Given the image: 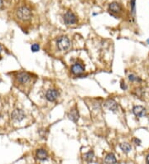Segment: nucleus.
Returning a JSON list of instances; mask_svg holds the SVG:
<instances>
[{"instance_id":"nucleus-22","label":"nucleus","mask_w":149,"mask_h":164,"mask_svg":"<svg viewBox=\"0 0 149 164\" xmlns=\"http://www.w3.org/2000/svg\"><path fill=\"white\" fill-rule=\"evenodd\" d=\"M146 162H147V163L149 164V154L147 156V157H146Z\"/></svg>"},{"instance_id":"nucleus-15","label":"nucleus","mask_w":149,"mask_h":164,"mask_svg":"<svg viewBox=\"0 0 149 164\" xmlns=\"http://www.w3.org/2000/svg\"><path fill=\"white\" fill-rule=\"evenodd\" d=\"M94 157H95V154H94V152L93 151H90L87 153L84 154V160L88 163H91L93 159H94Z\"/></svg>"},{"instance_id":"nucleus-11","label":"nucleus","mask_w":149,"mask_h":164,"mask_svg":"<svg viewBox=\"0 0 149 164\" xmlns=\"http://www.w3.org/2000/svg\"><path fill=\"white\" fill-rule=\"evenodd\" d=\"M68 117H69V118L70 120H72L73 122L76 123L77 121H78L80 115H79V112H78V110H77L76 106H75L72 110H70V111L69 112V114H68Z\"/></svg>"},{"instance_id":"nucleus-8","label":"nucleus","mask_w":149,"mask_h":164,"mask_svg":"<svg viewBox=\"0 0 149 164\" xmlns=\"http://www.w3.org/2000/svg\"><path fill=\"white\" fill-rule=\"evenodd\" d=\"M109 12L110 13H120L122 12L121 5L117 2H113L109 4Z\"/></svg>"},{"instance_id":"nucleus-10","label":"nucleus","mask_w":149,"mask_h":164,"mask_svg":"<svg viewBox=\"0 0 149 164\" xmlns=\"http://www.w3.org/2000/svg\"><path fill=\"white\" fill-rule=\"evenodd\" d=\"M133 113H134L135 116H137L138 118H142L145 115L146 110L144 107L141 106V105H138V106H134L133 108Z\"/></svg>"},{"instance_id":"nucleus-9","label":"nucleus","mask_w":149,"mask_h":164,"mask_svg":"<svg viewBox=\"0 0 149 164\" xmlns=\"http://www.w3.org/2000/svg\"><path fill=\"white\" fill-rule=\"evenodd\" d=\"M104 106L106 107L109 110L113 111V112L118 110V104L114 99H107L104 103Z\"/></svg>"},{"instance_id":"nucleus-21","label":"nucleus","mask_w":149,"mask_h":164,"mask_svg":"<svg viewBox=\"0 0 149 164\" xmlns=\"http://www.w3.org/2000/svg\"><path fill=\"white\" fill-rule=\"evenodd\" d=\"M4 6V0H0V8H3Z\"/></svg>"},{"instance_id":"nucleus-7","label":"nucleus","mask_w":149,"mask_h":164,"mask_svg":"<svg viewBox=\"0 0 149 164\" xmlns=\"http://www.w3.org/2000/svg\"><path fill=\"white\" fill-rule=\"evenodd\" d=\"M71 72L74 75H80L84 72V66L80 62H76L71 66Z\"/></svg>"},{"instance_id":"nucleus-14","label":"nucleus","mask_w":149,"mask_h":164,"mask_svg":"<svg viewBox=\"0 0 149 164\" xmlns=\"http://www.w3.org/2000/svg\"><path fill=\"white\" fill-rule=\"evenodd\" d=\"M119 147H120V149H121L123 152L125 153H129L130 151L132 150V146L128 143H122L119 144Z\"/></svg>"},{"instance_id":"nucleus-16","label":"nucleus","mask_w":149,"mask_h":164,"mask_svg":"<svg viewBox=\"0 0 149 164\" xmlns=\"http://www.w3.org/2000/svg\"><path fill=\"white\" fill-rule=\"evenodd\" d=\"M130 8H131V13L134 15L136 12V0H130Z\"/></svg>"},{"instance_id":"nucleus-18","label":"nucleus","mask_w":149,"mask_h":164,"mask_svg":"<svg viewBox=\"0 0 149 164\" xmlns=\"http://www.w3.org/2000/svg\"><path fill=\"white\" fill-rule=\"evenodd\" d=\"M39 49H40V46H39L38 44H37V43L32 44V46H31V50H32L33 52H37V51H38Z\"/></svg>"},{"instance_id":"nucleus-1","label":"nucleus","mask_w":149,"mask_h":164,"mask_svg":"<svg viewBox=\"0 0 149 164\" xmlns=\"http://www.w3.org/2000/svg\"><path fill=\"white\" fill-rule=\"evenodd\" d=\"M36 77H33L32 74L24 71L12 73L13 83L17 87L21 89L23 91L27 90V88H30L31 85L34 82L33 80Z\"/></svg>"},{"instance_id":"nucleus-4","label":"nucleus","mask_w":149,"mask_h":164,"mask_svg":"<svg viewBox=\"0 0 149 164\" xmlns=\"http://www.w3.org/2000/svg\"><path fill=\"white\" fill-rule=\"evenodd\" d=\"M63 20L65 25H74L78 22L76 15L71 11H67L65 14L63 15Z\"/></svg>"},{"instance_id":"nucleus-23","label":"nucleus","mask_w":149,"mask_h":164,"mask_svg":"<svg viewBox=\"0 0 149 164\" xmlns=\"http://www.w3.org/2000/svg\"><path fill=\"white\" fill-rule=\"evenodd\" d=\"M2 51H3V46H2V45L0 44V54H1Z\"/></svg>"},{"instance_id":"nucleus-24","label":"nucleus","mask_w":149,"mask_h":164,"mask_svg":"<svg viewBox=\"0 0 149 164\" xmlns=\"http://www.w3.org/2000/svg\"><path fill=\"white\" fill-rule=\"evenodd\" d=\"M147 42H148V44H149V38L147 40Z\"/></svg>"},{"instance_id":"nucleus-2","label":"nucleus","mask_w":149,"mask_h":164,"mask_svg":"<svg viewBox=\"0 0 149 164\" xmlns=\"http://www.w3.org/2000/svg\"><path fill=\"white\" fill-rule=\"evenodd\" d=\"M14 18L18 23L26 25L32 19L33 11L28 4H18L14 10Z\"/></svg>"},{"instance_id":"nucleus-20","label":"nucleus","mask_w":149,"mask_h":164,"mask_svg":"<svg viewBox=\"0 0 149 164\" xmlns=\"http://www.w3.org/2000/svg\"><path fill=\"white\" fill-rule=\"evenodd\" d=\"M120 86H121V89H123V90H126L127 89L126 85H125V83L123 82V80L121 81V85H120Z\"/></svg>"},{"instance_id":"nucleus-17","label":"nucleus","mask_w":149,"mask_h":164,"mask_svg":"<svg viewBox=\"0 0 149 164\" xmlns=\"http://www.w3.org/2000/svg\"><path fill=\"white\" fill-rule=\"evenodd\" d=\"M128 79H129L130 81H142V80L139 78V77L136 76H134V74H131L128 76Z\"/></svg>"},{"instance_id":"nucleus-19","label":"nucleus","mask_w":149,"mask_h":164,"mask_svg":"<svg viewBox=\"0 0 149 164\" xmlns=\"http://www.w3.org/2000/svg\"><path fill=\"white\" fill-rule=\"evenodd\" d=\"M134 143L136 145H141V140L139 139V138H134Z\"/></svg>"},{"instance_id":"nucleus-13","label":"nucleus","mask_w":149,"mask_h":164,"mask_svg":"<svg viewBox=\"0 0 149 164\" xmlns=\"http://www.w3.org/2000/svg\"><path fill=\"white\" fill-rule=\"evenodd\" d=\"M104 163H117V159L115 157L114 153H109L104 159Z\"/></svg>"},{"instance_id":"nucleus-3","label":"nucleus","mask_w":149,"mask_h":164,"mask_svg":"<svg viewBox=\"0 0 149 164\" xmlns=\"http://www.w3.org/2000/svg\"><path fill=\"white\" fill-rule=\"evenodd\" d=\"M57 46L59 51H65L69 49L70 46V42L69 38L65 36L59 37L57 40Z\"/></svg>"},{"instance_id":"nucleus-6","label":"nucleus","mask_w":149,"mask_h":164,"mask_svg":"<svg viewBox=\"0 0 149 164\" xmlns=\"http://www.w3.org/2000/svg\"><path fill=\"white\" fill-rule=\"evenodd\" d=\"M59 92H58L57 90H48L46 92V99L50 101V102H53L56 99H57L58 96H59Z\"/></svg>"},{"instance_id":"nucleus-5","label":"nucleus","mask_w":149,"mask_h":164,"mask_svg":"<svg viewBox=\"0 0 149 164\" xmlns=\"http://www.w3.org/2000/svg\"><path fill=\"white\" fill-rule=\"evenodd\" d=\"M11 116L12 120L17 123L22 122L23 119L25 118V117H26L24 111L23 110H20V109H15L12 112Z\"/></svg>"},{"instance_id":"nucleus-12","label":"nucleus","mask_w":149,"mask_h":164,"mask_svg":"<svg viewBox=\"0 0 149 164\" xmlns=\"http://www.w3.org/2000/svg\"><path fill=\"white\" fill-rule=\"evenodd\" d=\"M36 157H37V158L38 160L45 161L47 159L48 154H47V152H46L45 149H40L37 150V152H36Z\"/></svg>"}]
</instances>
